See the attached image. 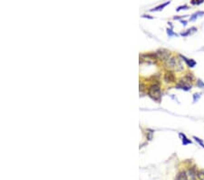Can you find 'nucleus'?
I'll return each instance as SVG.
<instances>
[{"label":"nucleus","mask_w":204,"mask_h":180,"mask_svg":"<svg viewBox=\"0 0 204 180\" xmlns=\"http://www.w3.org/2000/svg\"><path fill=\"white\" fill-rule=\"evenodd\" d=\"M201 93H195L193 95V103H196L198 100L201 98Z\"/></svg>","instance_id":"obj_16"},{"label":"nucleus","mask_w":204,"mask_h":180,"mask_svg":"<svg viewBox=\"0 0 204 180\" xmlns=\"http://www.w3.org/2000/svg\"><path fill=\"white\" fill-rule=\"evenodd\" d=\"M167 35H168L169 37H173V36L177 37V36H178V34L174 33L172 28H168V29H167Z\"/></svg>","instance_id":"obj_15"},{"label":"nucleus","mask_w":204,"mask_h":180,"mask_svg":"<svg viewBox=\"0 0 204 180\" xmlns=\"http://www.w3.org/2000/svg\"><path fill=\"white\" fill-rule=\"evenodd\" d=\"M176 88H178V89H183L185 90V91H188V90L192 89V85H190V84H187V83H185L183 81H179V83L176 85Z\"/></svg>","instance_id":"obj_5"},{"label":"nucleus","mask_w":204,"mask_h":180,"mask_svg":"<svg viewBox=\"0 0 204 180\" xmlns=\"http://www.w3.org/2000/svg\"><path fill=\"white\" fill-rule=\"evenodd\" d=\"M156 56L158 59L167 61L170 58V51L166 49H159L156 51Z\"/></svg>","instance_id":"obj_3"},{"label":"nucleus","mask_w":204,"mask_h":180,"mask_svg":"<svg viewBox=\"0 0 204 180\" xmlns=\"http://www.w3.org/2000/svg\"><path fill=\"white\" fill-rule=\"evenodd\" d=\"M202 16H204L203 11H198V12L194 13L193 15H192V17L190 18V20L191 21H194L198 17H202Z\"/></svg>","instance_id":"obj_11"},{"label":"nucleus","mask_w":204,"mask_h":180,"mask_svg":"<svg viewBox=\"0 0 204 180\" xmlns=\"http://www.w3.org/2000/svg\"><path fill=\"white\" fill-rule=\"evenodd\" d=\"M180 57H181V58L186 62V64L188 65L189 68H194V67L196 66V61H195V60L187 58L186 57H184V56H183V55H180Z\"/></svg>","instance_id":"obj_6"},{"label":"nucleus","mask_w":204,"mask_h":180,"mask_svg":"<svg viewBox=\"0 0 204 180\" xmlns=\"http://www.w3.org/2000/svg\"><path fill=\"white\" fill-rule=\"evenodd\" d=\"M165 66L168 68L174 69L176 71H183V65L182 64L181 60L176 58H170L167 61H165Z\"/></svg>","instance_id":"obj_2"},{"label":"nucleus","mask_w":204,"mask_h":180,"mask_svg":"<svg viewBox=\"0 0 204 180\" xmlns=\"http://www.w3.org/2000/svg\"><path fill=\"white\" fill-rule=\"evenodd\" d=\"M176 180H188L187 173H186L185 171H181V172L177 175Z\"/></svg>","instance_id":"obj_9"},{"label":"nucleus","mask_w":204,"mask_h":180,"mask_svg":"<svg viewBox=\"0 0 204 180\" xmlns=\"http://www.w3.org/2000/svg\"><path fill=\"white\" fill-rule=\"evenodd\" d=\"M179 136L182 138V141H183V144L184 146H186V145H190V144H192V140L189 139V138L184 135L183 133H180Z\"/></svg>","instance_id":"obj_8"},{"label":"nucleus","mask_w":204,"mask_h":180,"mask_svg":"<svg viewBox=\"0 0 204 180\" xmlns=\"http://www.w3.org/2000/svg\"><path fill=\"white\" fill-rule=\"evenodd\" d=\"M144 89V85L143 83H140V91H143Z\"/></svg>","instance_id":"obj_21"},{"label":"nucleus","mask_w":204,"mask_h":180,"mask_svg":"<svg viewBox=\"0 0 204 180\" xmlns=\"http://www.w3.org/2000/svg\"><path fill=\"white\" fill-rule=\"evenodd\" d=\"M188 173H189V177H190V178L191 180H196L198 178V177H197V174H198V172L196 171L195 169V168H191L189 171H188Z\"/></svg>","instance_id":"obj_7"},{"label":"nucleus","mask_w":204,"mask_h":180,"mask_svg":"<svg viewBox=\"0 0 204 180\" xmlns=\"http://www.w3.org/2000/svg\"><path fill=\"white\" fill-rule=\"evenodd\" d=\"M181 23H182V24L183 25L184 27H185V26H186V25L188 24V22H187V21H185V20H182V21H181Z\"/></svg>","instance_id":"obj_22"},{"label":"nucleus","mask_w":204,"mask_h":180,"mask_svg":"<svg viewBox=\"0 0 204 180\" xmlns=\"http://www.w3.org/2000/svg\"><path fill=\"white\" fill-rule=\"evenodd\" d=\"M170 3H171L170 1H167V2H165V3H163V5H160V6L156 7L155 8H153V9H151V11H161V10L163 9V8H165L166 6H168V5H169Z\"/></svg>","instance_id":"obj_12"},{"label":"nucleus","mask_w":204,"mask_h":180,"mask_svg":"<svg viewBox=\"0 0 204 180\" xmlns=\"http://www.w3.org/2000/svg\"><path fill=\"white\" fill-rule=\"evenodd\" d=\"M143 18H150V19H152V18H153L152 17H150V16H148V15H143Z\"/></svg>","instance_id":"obj_23"},{"label":"nucleus","mask_w":204,"mask_h":180,"mask_svg":"<svg viewBox=\"0 0 204 180\" xmlns=\"http://www.w3.org/2000/svg\"><path fill=\"white\" fill-rule=\"evenodd\" d=\"M197 86L199 87V88H204V83L202 81V80H198V82H197Z\"/></svg>","instance_id":"obj_19"},{"label":"nucleus","mask_w":204,"mask_h":180,"mask_svg":"<svg viewBox=\"0 0 204 180\" xmlns=\"http://www.w3.org/2000/svg\"><path fill=\"white\" fill-rule=\"evenodd\" d=\"M148 95L153 98L154 101L160 102L162 98V92H161V88H160V84L158 82L153 83V85H151L148 88Z\"/></svg>","instance_id":"obj_1"},{"label":"nucleus","mask_w":204,"mask_h":180,"mask_svg":"<svg viewBox=\"0 0 204 180\" xmlns=\"http://www.w3.org/2000/svg\"><path fill=\"white\" fill-rule=\"evenodd\" d=\"M197 177H198L199 180H204V169H202L200 170V171H198Z\"/></svg>","instance_id":"obj_13"},{"label":"nucleus","mask_w":204,"mask_h":180,"mask_svg":"<svg viewBox=\"0 0 204 180\" xmlns=\"http://www.w3.org/2000/svg\"><path fill=\"white\" fill-rule=\"evenodd\" d=\"M197 31V28H190V29H188L186 32H183V33H181V36H183V37H187V36H189V35H192V34H193Z\"/></svg>","instance_id":"obj_10"},{"label":"nucleus","mask_w":204,"mask_h":180,"mask_svg":"<svg viewBox=\"0 0 204 180\" xmlns=\"http://www.w3.org/2000/svg\"><path fill=\"white\" fill-rule=\"evenodd\" d=\"M189 8H188V6L187 5H184V6H181V7H179L177 9H176V11H181L182 9H188Z\"/></svg>","instance_id":"obj_20"},{"label":"nucleus","mask_w":204,"mask_h":180,"mask_svg":"<svg viewBox=\"0 0 204 180\" xmlns=\"http://www.w3.org/2000/svg\"><path fill=\"white\" fill-rule=\"evenodd\" d=\"M204 2V0H192L191 3L192 5H200V4H202Z\"/></svg>","instance_id":"obj_18"},{"label":"nucleus","mask_w":204,"mask_h":180,"mask_svg":"<svg viewBox=\"0 0 204 180\" xmlns=\"http://www.w3.org/2000/svg\"><path fill=\"white\" fill-rule=\"evenodd\" d=\"M193 139H195V141H196L199 145H201L202 148H204V143L202 139H201V138H197V137H193Z\"/></svg>","instance_id":"obj_14"},{"label":"nucleus","mask_w":204,"mask_h":180,"mask_svg":"<svg viewBox=\"0 0 204 180\" xmlns=\"http://www.w3.org/2000/svg\"><path fill=\"white\" fill-rule=\"evenodd\" d=\"M164 81L167 83H173L175 81V76L173 71H166L164 74Z\"/></svg>","instance_id":"obj_4"},{"label":"nucleus","mask_w":204,"mask_h":180,"mask_svg":"<svg viewBox=\"0 0 204 180\" xmlns=\"http://www.w3.org/2000/svg\"><path fill=\"white\" fill-rule=\"evenodd\" d=\"M148 131H149V132L147 133V134H148V135H147V138H148L149 140H151L152 138H153V133H154V131L151 129H148Z\"/></svg>","instance_id":"obj_17"}]
</instances>
